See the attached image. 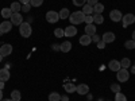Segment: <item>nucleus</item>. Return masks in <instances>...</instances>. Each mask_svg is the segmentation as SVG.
Masks as SVG:
<instances>
[{
    "label": "nucleus",
    "mask_w": 135,
    "mask_h": 101,
    "mask_svg": "<svg viewBox=\"0 0 135 101\" xmlns=\"http://www.w3.org/2000/svg\"><path fill=\"white\" fill-rule=\"evenodd\" d=\"M115 101H127V97L122 92H118V93H115Z\"/></svg>",
    "instance_id": "nucleus-30"
},
{
    "label": "nucleus",
    "mask_w": 135,
    "mask_h": 101,
    "mask_svg": "<svg viewBox=\"0 0 135 101\" xmlns=\"http://www.w3.org/2000/svg\"><path fill=\"white\" fill-rule=\"evenodd\" d=\"M86 101H88V100H86Z\"/></svg>",
    "instance_id": "nucleus-52"
},
{
    "label": "nucleus",
    "mask_w": 135,
    "mask_h": 101,
    "mask_svg": "<svg viewBox=\"0 0 135 101\" xmlns=\"http://www.w3.org/2000/svg\"><path fill=\"white\" fill-rule=\"evenodd\" d=\"M130 73L135 74V65H134V66H131V72H130Z\"/></svg>",
    "instance_id": "nucleus-44"
},
{
    "label": "nucleus",
    "mask_w": 135,
    "mask_h": 101,
    "mask_svg": "<svg viewBox=\"0 0 135 101\" xmlns=\"http://www.w3.org/2000/svg\"><path fill=\"white\" fill-rule=\"evenodd\" d=\"M49 101H61V94L58 92H51L49 94Z\"/></svg>",
    "instance_id": "nucleus-24"
},
{
    "label": "nucleus",
    "mask_w": 135,
    "mask_h": 101,
    "mask_svg": "<svg viewBox=\"0 0 135 101\" xmlns=\"http://www.w3.org/2000/svg\"><path fill=\"white\" fill-rule=\"evenodd\" d=\"M132 41H135V30L132 31Z\"/></svg>",
    "instance_id": "nucleus-48"
},
{
    "label": "nucleus",
    "mask_w": 135,
    "mask_h": 101,
    "mask_svg": "<svg viewBox=\"0 0 135 101\" xmlns=\"http://www.w3.org/2000/svg\"><path fill=\"white\" fill-rule=\"evenodd\" d=\"M109 18H111V20H112V22L118 23V22H122L123 15H122V12H120L119 9H112L111 12H109Z\"/></svg>",
    "instance_id": "nucleus-8"
},
{
    "label": "nucleus",
    "mask_w": 135,
    "mask_h": 101,
    "mask_svg": "<svg viewBox=\"0 0 135 101\" xmlns=\"http://www.w3.org/2000/svg\"><path fill=\"white\" fill-rule=\"evenodd\" d=\"M72 50V43L69 41H64L61 44H60V51L62 53H69Z\"/></svg>",
    "instance_id": "nucleus-14"
},
{
    "label": "nucleus",
    "mask_w": 135,
    "mask_h": 101,
    "mask_svg": "<svg viewBox=\"0 0 135 101\" xmlns=\"http://www.w3.org/2000/svg\"><path fill=\"white\" fill-rule=\"evenodd\" d=\"M9 8H11V11H12V14H16V12H20L22 11V4L19 2H14L9 6Z\"/></svg>",
    "instance_id": "nucleus-20"
},
{
    "label": "nucleus",
    "mask_w": 135,
    "mask_h": 101,
    "mask_svg": "<svg viewBox=\"0 0 135 101\" xmlns=\"http://www.w3.org/2000/svg\"><path fill=\"white\" fill-rule=\"evenodd\" d=\"M61 101H69V96H61Z\"/></svg>",
    "instance_id": "nucleus-39"
},
{
    "label": "nucleus",
    "mask_w": 135,
    "mask_h": 101,
    "mask_svg": "<svg viewBox=\"0 0 135 101\" xmlns=\"http://www.w3.org/2000/svg\"><path fill=\"white\" fill-rule=\"evenodd\" d=\"M31 4L30 3H27V4H23L22 6V12H30V9H31Z\"/></svg>",
    "instance_id": "nucleus-34"
},
{
    "label": "nucleus",
    "mask_w": 135,
    "mask_h": 101,
    "mask_svg": "<svg viewBox=\"0 0 135 101\" xmlns=\"http://www.w3.org/2000/svg\"><path fill=\"white\" fill-rule=\"evenodd\" d=\"M30 4L32 7H41L43 4V0H30Z\"/></svg>",
    "instance_id": "nucleus-31"
},
{
    "label": "nucleus",
    "mask_w": 135,
    "mask_h": 101,
    "mask_svg": "<svg viewBox=\"0 0 135 101\" xmlns=\"http://www.w3.org/2000/svg\"><path fill=\"white\" fill-rule=\"evenodd\" d=\"M93 23L95 24H103L104 23L103 14H93Z\"/></svg>",
    "instance_id": "nucleus-19"
},
{
    "label": "nucleus",
    "mask_w": 135,
    "mask_h": 101,
    "mask_svg": "<svg viewBox=\"0 0 135 101\" xmlns=\"http://www.w3.org/2000/svg\"><path fill=\"white\" fill-rule=\"evenodd\" d=\"M11 98H12L14 101H20V100H22V94H20V92L16 90V89H15V90H12V92H11Z\"/></svg>",
    "instance_id": "nucleus-25"
},
{
    "label": "nucleus",
    "mask_w": 135,
    "mask_h": 101,
    "mask_svg": "<svg viewBox=\"0 0 135 101\" xmlns=\"http://www.w3.org/2000/svg\"><path fill=\"white\" fill-rule=\"evenodd\" d=\"M76 88H77V85H74V84H72V82L64 84V89H65V92H66L68 94L74 93V92H76Z\"/></svg>",
    "instance_id": "nucleus-17"
},
{
    "label": "nucleus",
    "mask_w": 135,
    "mask_h": 101,
    "mask_svg": "<svg viewBox=\"0 0 135 101\" xmlns=\"http://www.w3.org/2000/svg\"><path fill=\"white\" fill-rule=\"evenodd\" d=\"M86 98H88V101H91V100H92V94L88 93V94H86Z\"/></svg>",
    "instance_id": "nucleus-45"
},
{
    "label": "nucleus",
    "mask_w": 135,
    "mask_h": 101,
    "mask_svg": "<svg viewBox=\"0 0 135 101\" xmlns=\"http://www.w3.org/2000/svg\"><path fill=\"white\" fill-rule=\"evenodd\" d=\"M32 20H34V19H32L31 16H30V18H27V23H30V24H31V23H32Z\"/></svg>",
    "instance_id": "nucleus-43"
},
{
    "label": "nucleus",
    "mask_w": 135,
    "mask_h": 101,
    "mask_svg": "<svg viewBox=\"0 0 135 101\" xmlns=\"http://www.w3.org/2000/svg\"><path fill=\"white\" fill-rule=\"evenodd\" d=\"M58 14H60V20H61V19H69V16H70L69 8H62Z\"/></svg>",
    "instance_id": "nucleus-22"
},
{
    "label": "nucleus",
    "mask_w": 135,
    "mask_h": 101,
    "mask_svg": "<svg viewBox=\"0 0 135 101\" xmlns=\"http://www.w3.org/2000/svg\"><path fill=\"white\" fill-rule=\"evenodd\" d=\"M97 101H104V100H103V98H99V100H97Z\"/></svg>",
    "instance_id": "nucleus-50"
},
{
    "label": "nucleus",
    "mask_w": 135,
    "mask_h": 101,
    "mask_svg": "<svg viewBox=\"0 0 135 101\" xmlns=\"http://www.w3.org/2000/svg\"><path fill=\"white\" fill-rule=\"evenodd\" d=\"M73 4L76 7H83L84 4H86V0H73Z\"/></svg>",
    "instance_id": "nucleus-33"
},
{
    "label": "nucleus",
    "mask_w": 135,
    "mask_h": 101,
    "mask_svg": "<svg viewBox=\"0 0 135 101\" xmlns=\"http://www.w3.org/2000/svg\"><path fill=\"white\" fill-rule=\"evenodd\" d=\"M2 16H3V19H9L11 16H12V11H11L9 7L2 9Z\"/></svg>",
    "instance_id": "nucleus-23"
},
{
    "label": "nucleus",
    "mask_w": 135,
    "mask_h": 101,
    "mask_svg": "<svg viewBox=\"0 0 135 101\" xmlns=\"http://www.w3.org/2000/svg\"><path fill=\"white\" fill-rule=\"evenodd\" d=\"M108 67H109V69H111L112 72H118V70H120V69H122L120 61H118V59H112V61H109Z\"/></svg>",
    "instance_id": "nucleus-13"
},
{
    "label": "nucleus",
    "mask_w": 135,
    "mask_h": 101,
    "mask_svg": "<svg viewBox=\"0 0 135 101\" xmlns=\"http://www.w3.org/2000/svg\"><path fill=\"white\" fill-rule=\"evenodd\" d=\"M104 11V6L101 3H97L96 6H93V14H103Z\"/></svg>",
    "instance_id": "nucleus-26"
},
{
    "label": "nucleus",
    "mask_w": 135,
    "mask_h": 101,
    "mask_svg": "<svg viewBox=\"0 0 135 101\" xmlns=\"http://www.w3.org/2000/svg\"><path fill=\"white\" fill-rule=\"evenodd\" d=\"M54 37L64 38V37H65V30H64V28H55V30H54Z\"/></svg>",
    "instance_id": "nucleus-29"
},
{
    "label": "nucleus",
    "mask_w": 135,
    "mask_h": 101,
    "mask_svg": "<svg viewBox=\"0 0 135 101\" xmlns=\"http://www.w3.org/2000/svg\"><path fill=\"white\" fill-rule=\"evenodd\" d=\"M120 65H122L123 69H128V67L131 66V61H130V58H123V59L120 61Z\"/></svg>",
    "instance_id": "nucleus-28"
},
{
    "label": "nucleus",
    "mask_w": 135,
    "mask_h": 101,
    "mask_svg": "<svg viewBox=\"0 0 135 101\" xmlns=\"http://www.w3.org/2000/svg\"><path fill=\"white\" fill-rule=\"evenodd\" d=\"M97 3H99V0H86V4L92 6V7H93V6H96Z\"/></svg>",
    "instance_id": "nucleus-37"
},
{
    "label": "nucleus",
    "mask_w": 135,
    "mask_h": 101,
    "mask_svg": "<svg viewBox=\"0 0 135 101\" xmlns=\"http://www.w3.org/2000/svg\"><path fill=\"white\" fill-rule=\"evenodd\" d=\"M51 49H53V50H60V44H53Z\"/></svg>",
    "instance_id": "nucleus-41"
},
{
    "label": "nucleus",
    "mask_w": 135,
    "mask_h": 101,
    "mask_svg": "<svg viewBox=\"0 0 135 101\" xmlns=\"http://www.w3.org/2000/svg\"><path fill=\"white\" fill-rule=\"evenodd\" d=\"M122 23H123V27H128L130 24L135 23V15L134 14H126V15H123L122 18Z\"/></svg>",
    "instance_id": "nucleus-4"
},
{
    "label": "nucleus",
    "mask_w": 135,
    "mask_h": 101,
    "mask_svg": "<svg viewBox=\"0 0 135 101\" xmlns=\"http://www.w3.org/2000/svg\"><path fill=\"white\" fill-rule=\"evenodd\" d=\"M84 20H85V15H84L83 11H76V12H72L70 16H69V22L73 26L84 23Z\"/></svg>",
    "instance_id": "nucleus-1"
},
{
    "label": "nucleus",
    "mask_w": 135,
    "mask_h": 101,
    "mask_svg": "<svg viewBox=\"0 0 135 101\" xmlns=\"http://www.w3.org/2000/svg\"><path fill=\"white\" fill-rule=\"evenodd\" d=\"M78 42H80L81 46H89V44L92 43V37H89V35H86V34H84Z\"/></svg>",
    "instance_id": "nucleus-15"
},
{
    "label": "nucleus",
    "mask_w": 135,
    "mask_h": 101,
    "mask_svg": "<svg viewBox=\"0 0 135 101\" xmlns=\"http://www.w3.org/2000/svg\"><path fill=\"white\" fill-rule=\"evenodd\" d=\"M134 65H135V62H134Z\"/></svg>",
    "instance_id": "nucleus-51"
},
{
    "label": "nucleus",
    "mask_w": 135,
    "mask_h": 101,
    "mask_svg": "<svg viewBox=\"0 0 135 101\" xmlns=\"http://www.w3.org/2000/svg\"><path fill=\"white\" fill-rule=\"evenodd\" d=\"M96 44H97V47H99L100 50H103V49L105 47V44H107V43H105L104 41H101V39H100V41H99V42H97Z\"/></svg>",
    "instance_id": "nucleus-36"
},
{
    "label": "nucleus",
    "mask_w": 135,
    "mask_h": 101,
    "mask_svg": "<svg viewBox=\"0 0 135 101\" xmlns=\"http://www.w3.org/2000/svg\"><path fill=\"white\" fill-rule=\"evenodd\" d=\"M3 100V90H0V101Z\"/></svg>",
    "instance_id": "nucleus-46"
},
{
    "label": "nucleus",
    "mask_w": 135,
    "mask_h": 101,
    "mask_svg": "<svg viewBox=\"0 0 135 101\" xmlns=\"http://www.w3.org/2000/svg\"><path fill=\"white\" fill-rule=\"evenodd\" d=\"M84 23L92 24V23H93V15H86V16H85V20H84Z\"/></svg>",
    "instance_id": "nucleus-35"
},
{
    "label": "nucleus",
    "mask_w": 135,
    "mask_h": 101,
    "mask_svg": "<svg viewBox=\"0 0 135 101\" xmlns=\"http://www.w3.org/2000/svg\"><path fill=\"white\" fill-rule=\"evenodd\" d=\"M65 30V37L66 38H72V37H76L77 35V28L72 24V26H68L66 28H64Z\"/></svg>",
    "instance_id": "nucleus-12"
},
{
    "label": "nucleus",
    "mask_w": 135,
    "mask_h": 101,
    "mask_svg": "<svg viewBox=\"0 0 135 101\" xmlns=\"http://www.w3.org/2000/svg\"><path fill=\"white\" fill-rule=\"evenodd\" d=\"M19 34H20V37H23V38H30L31 34H32L31 24L27 23V22H23V23L19 26Z\"/></svg>",
    "instance_id": "nucleus-2"
},
{
    "label": "nucleus",
    "mask_w": 135,
    "mask_h": 101,
    "mask_svg": "<svg viewBox=\"0 0 135 101\" xmlns=\"http://www.w3.org/2000/svg\"><path fill=\"white\" fill-rule=\"evenodd\" d=\"M19 3L23 6V4H27V3H30V0H19Z\"/></svg>",
    "instance_id": "nucleus-40"
},
{
    "label": "nucleus",
    "mask_w": 135,
    "mask_h": 101,
    "mask_svg": "<svg viewBox=\"0 0 135 101\" xmlns=\"http://www.w3.org/2000/svg\"><path fill=\"white\" fill-rule=\"evenodd\" d=\"M115 34L114 32H111V31H107V32H104L103 34V37H101V41H104L105 43H112L115 41Z\"/></svg>",
    "instance_id": "nucleus-11"
},
{
    "label": "nucleus",
    "mask_w": 135,
    "mask_h": 101,
    "mask_svg": "<svg viewBox=\"0 0 135 101\" xmlns=\"http://www.w3.org/2000/svg\"><path fill=\"white\" fill-rule=\"evenodd\" d=\"M111 90L114 93L120 92V84H111Z\"/></svg>",
    "instance_id": "nucleus-32"
},
{
    "label": "nucleus",
    "mask_w": 135,
    "mask_h": 101,
    "mask_svg": "<svg viewBox=\"0 0 135 101\" xmlns=\"http://www.w3.org/2000/svg\"><path fill=\"white\" fill-rule=\"evenodd\" d=\"M3 58H4V57H3L2 54H0V62H3Z\"/></svg>",
    "instance_id": "nucleus-49"
},
{
    "label": "nucleus",
    "mask_w": 135,
    "mask_h": 101,
    "mask_svg": "<svg viewBox=\"0 0 135 101\" xmlns=\"http://www.w3.org/2000/svg\"><path fill=\"white\" fill-rule=\"evenodd\" d=\"M116 78H118V81L119 82H126L128 81V78H130V72L127 69H122L116 72Z\"/></svg>",
    "instance_id": "nucleus-3"
},
{
    "label": "nucleus",
    "mask_w": 135,
    "mask_h": 101,
    "mask_svg": "<svg viewBox=\"0 0 135 101\" xmlns=\"http://www.w3.org/2000/svg\"><path fill=\"white\" fill-rule=\"evenodd\" d=\"M76 92L81 96H86L89 93V86L86 84H78L77 88H76Z\"/></svg>",
    "instance_id": "nucleus-10"
},
{
    "label": "nucleus",
    "mask_w": 135,
    "mask_h": 101,
    "mask_svg": "<svg viewBox=\"0 0 135 101\" xmlns=\"http://www.w3.org/2000/svg\"><path fill=\"white\" fill-rule=\"evenodd\" d=\"M11 30H12V23H11L9 20H3L2 23H0V35L9 32Z\"/></svg>",
    "instance_id": "nucleus-6"
},
{
    "label": "nucleus",
    "mask_w": 135,
    "mask_h": 101,
    "mask_svg": "<svg viewBox=\"0 0 135 101\" xmlns=\"http://www.w3.org/2000/svg\"><path fill=\"white\" fill-rule=\"evenodd\" d=\"M9 22L12 23V26H20L22 23H23V16H22L20 12L12 14V16L9 18Z\"/></svg>",
    "instance_id": "nucleus-7"
},
{
    "label": "nucleus",
    "mask_w": 135,
    "mask_h": 101,
    "mask_svg": "<svg viewBox=\"0 0 135 101\" xmlns=\"http://www.w3.org/2000/svg\"><path fill=\"white\" fill-rule=\"evenodd\" d=\"M3 89H4V82L0 81V90H3Z\"/></svg>",
    "instance_id": "nucleus-42"
},
{
    "label": "nucleus",
    "mask_w": 135,
    "mask_h": 101,
    "mask_svg": "<svg viewBox=\"0 0 135 101\" xmlns=\"http://www.w3.org/2000/svg\"><path fill=\"white\" fill-rule=\"evenodd\" d=\"M124 47H126L127 50H134V49H135V41H132V39L126 41V42H124Z\"/></svg>",
    "instance_id": "nucleus-27"
},
{
    "label": "nucleus",
    "mask_w": 135,
    "mask_h": 101,
    "mask_svg": "<svg viewBox=\"0 0 135 101\" xmlns=\"http://www.w3.org/2000/svg\"><path fill=\"white\" fill-rule=\"evenodd\" d=\"M2 101H14V100H12V98H3Z\"/></svg>",
    "instance_id": "nucleus-47"
},
{
    "label": "nucleus",
    "mask_w": 135,
    "mask_h": 101,
    "mask_svg": "<svg viewBox=\"0 0 135 101\" xmlns=\"http://www.w3.org/2000/svg\"><path fill=\"white\" fill-rule=\"evenodd\" d=\"M85 34H86V35H89V37H92V35H95V34H96V26L92 23V24H86L85 26Z\"/></svg>",
    "instance_id": "nucleus-18"
},
{
    "label": "nucleus",
    "mask_w": 135,
    "mask_h": 101,
    "mask_svg": "<svg viewBox=\"0 0 135 101\" xmlns=\"http://www.w3.org/2000/svg\"><path fill=\"white\" fill-rule=\"evenodd\" d=\"M11 53H12V46H11L9 43L2 44V47H0V54H2L3 57H8Z\"/></svg>",
    "instance_id": "nucleus-9"
},
{
    "label": "nucleus",
    "mask_w": 135,
    "mask_h": 101,
    "mask_svg": "<svg viewBox=\"0 0 135 101\" xmlns=\"http://www.w3.org/2000/svg\"><path fill=\"white\" fill-rule=\"evenodd\" d=\"M46 20L49 23H57L60 20V14L57 11H47L46 12Z\"/></svg>",
    "instance_id": "nucleus-5"
},
{
    "label": "nucleus",
    "mask_w": 135,
    "mask_h": 101,
    "mask_svg": "<svg viewBox=\"0 0 135 101\" xmlns=\"http://www.w3.org/2000/svg\"><path fill=\"white\" fill-rule=\"evenodd\" d=\"M9 77H11V74H9L8 69H0V81L6 82L9 80Z\"/></svg>",
    "instance_id": "nucleus-16"
},
{
    "label": "nucleus",
    "mask_w": 135,
    "mask_h": 101,
    "mask_svg": "<svg viewBox=\"0 0 135 101\" xmlns=\"http://www.w3.org/2000/svg\"><path fill=\"white\" fill-rule=\"evenodd\" d=\"M81 11L84 12L85 16H86V15H92V14H93V7H92V6H89V4H84Z\"/></svg>",
    "instance_id": "nucleus-21"
},
{
    "label": "nucleus",
    "mask_w": 135,
    "mask_h": 101,
    "mask_svg": "<svg viewBox=\"0 0 135 101\" xmlns=\"http://www.w3.org/2000/svg\"><path fill=\"white\" fill-rule=\"evenodd\" d=\"M100 41V37L97 35V34H95V35H92V42H95V43H97Z\"/></svg>",
    "instance_id": "nucleus-38"
}]
</instances>
